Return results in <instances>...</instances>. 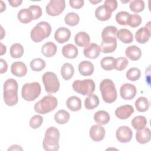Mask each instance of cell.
<instances>
[{"mask_svg":"<svg viewBox=\"0 0 151 151\" xmlns=\"http://www.w3.org/2000/svg\"><path fill=\"white\" fill-rule=\"evenodd\" d=\"M18 83L15 79L9 78L4 84V100L9 106H15L18 101Z\"/></svg>","mask_w":151,"mask_h":151,"instance_id":"6da1fadb","label":"cell"},{"mask_svg":"<svg viewBox=\"0 0 151 151\" xmlns=\"http://www.w3.org/2000/svg\"><path fill=\"white\" fill-rule=\"evenodd\" d=\"M60 132L54 127H50L45 131L42 146L47 151H57L59 149Z\"/></svg>","mask_w":151,"mask_h":151,"instance_id":"7a4b0ae2","label":"cell"},{"mask_svg":"<svg viewBox=\"0 0 151 151\" xmlns=\"http://www.w3.org/2000/svg\"><path fill=\"white\" fill-rule=\"evenodd\" d=\"M100 90L104 102L111 103L116 100L117 91L113 81L110 79L102 80L100 84Z\"/></svg>","mask_w":151,"mask_h":151,"instance_id":"3957f363","label":"cell"},{"mask_svg":"<svg viewBox=\"0 0 151 151\" xmlns=\"http://www.w3.org/2000/svg\"><path fill=\"white\" fill-rule=\"evenodd\" d=\"M58 104L57 98L52 95L44 96L34 105V110L39 114H45L54 110Z\"/></svg>","mask_w":151,"mask_h":151,"instance_id":"277c9868","label":"cell"},{"mask_svg":"<svg viewBox=\"0 0 151 151\" xmlns=\"http://www.w3.org/2000/svg\"><path fill=\"white\" fill-rule=\"evenodd\" d=\"M51 32L50 24L45 21L38 23L31 31L30 36L34 42H39L48 37Z\"/></svg>","mask_w":151,"mask_h":151,"instance_id":"5b68a950","label":"cell"},{"mask_svg":"<svg viewBox=\"0 0 151 151\" xmlns=\"http://www.w3.org/2000/svg\"><path fill=\"white\" fill-rule=\"evenodd\" d=\"M41 88L38 82L25 83L23 85L21 90L22 97L26 101H31L35 100L40 94Z\"/></svg>","mask_w":151,"mask_h":151,"instance_id":"8992f818","label":"cell"},{"mask_svg":"<svg viewBox=\"0 0 151 151\" xmlns=\"http://www.w3.org/2000/svg\"><path fill=\"white\" fill-rule=\"evenodd\" d=\"M73 90L83 96L92 94L95 90V83L91 79L77 80L72 84Z\"/></svg>","mask_w":151,"mask_h":151,"instance_id":"52a82bcc","label":"cell"},{"mask_svg":"<svg viewBox=\"0 0 151 151\" xmlns=\"http://www.w3.org/2000/svg\"><path fill=\"white\" fill-rule=\"evenodd\" d=\"M45 90L47 93H55L60 88V82L57 75L51 71L45 72L42 77Z\"/></svg>","mask_w":151,"mask_h":151,"instance_id":"ba28073f","label":"cell"},{"mask_svg":"<svg viewBox=\"0 0 151 151\" xmlns=\"http://www.w3.org/2000/svg\"><path fill=\"white\" fill-rule=\"evenodd\" d=\"M65 8L64 0H51L46 6V12L50 16H57L61 14Z\"/></svg>","mask_w":151,"mask_h":151,"instance_id":"9c48e42d","label":"cell"},{"mask_svg":"<svg viewBox=\"0 0 151 151\" xmlns=\"http://www.w3.org/2000/svg\"><path fill=\"white\" fill-rule=\"evenodd\" d=\"M150 22L146 25L145 27L139 28L135 33V38L137 42L140 44H145L147 42L151 35Z\"/></svg>","mask_w":151,"mask_h":151,"instance_id":"30bf717a","label":"cell"},{"mask_svg":"<svg viewBox=\"0 0 151 151\" xmlns=\"http://www.w3.org/2000/svg\"><path fill=\"white\" fill-rule=\"evenodd\" d=\"M137 90L134 85L130 83L123 84L120 88L121 97L126 100L133 99L136 95Z\"/></svg>","mask_w":151,"mask_h":151,"instance_id":"8fae6325","label":"cell"},{"mask_svg":"<svg viewBox=\"0 0 151 151\" xmlns=\"http://www.w3.org/2000/svg\"><path fill=\"white\" fill-rule=\"evenodd\" d=\"M133 133L130 127L126 126L119 127L116 132V136L119 142L126 143L130 142L132 138Z\"/></svg>","mask_w":151,"mask_h":151,"instance_id":"7c38bea8","label":"cell"},{"mask_svg":"<svg viewBox=\"0 0 151 151\" xmlns=\"http://www.w3.org/2000/svg\"><path fill=\"white\" fill-rule=\"evenodd\" d=\"M106 131L104 128L100 124H94L90 130V136L94 142L102 140L105 136Z\"/></svg>","mask_w":151,"mask_h":151,"instance_id":"4fadbf2b","label":"cell"},{"mask_svg":"<svg viewBox=\"0 0 151 151\" xmlns=\"http://www.w3.org/2000/svg\"><path fill=\"white\" fill-rule=\"evenodd\" d=\"M134 113V109L130 104H125L117 107L115 110L116 116L121 120L128 119Z\"/></svg>","mask_w":151,"mask_h":151,"instance_id":"5bb4252c","label":"cell"},{"mask_svg":"<svg viewBox=\"0 0 151 151\" xmlns=\"http://www.w3.org/2000/svg\"><path fill=\"white\" fill-rule=\"evenodd\" d=\"M101 51V48L96 43H91L83 50V54L87 58L90 59L97 58Z\"/></svg>","mask_w":151,"mask_h":151,"instance_id":"9a60e30c","label":"cell"},{"mask_svg":"<svg viewBox=\"0 0 151 151\" xmlns=\"http://www.w3.org/2000/svg\"><path fill=\"white\" fill-rule=\"evenodd\" d=\"M71 37L70 31L65 27L58 28L54 34V38L60 44H63L69 40Z\"/></svg>","mask_w":151,"mask_h":151,"instance_id":"2e32d148","label":"cell"},{"mask_svg":"<svg viewBox=\"0 0 151 151\" xmlns=\"http://www.w3.org/2000/svg\"><path fill=\"white\" fill-rule=\"evenodd\" d=\"M11 71L14 76L18 77H22L26 75L27 73V67L22 62H14L11 65Z\"/></svg>","mask_w":151,"mask_h":151,"instance_id":"e0dca14e","label":"cell"},{"mask_svg":"<svg viewBox=\"0 0 151 151\" xmlns=\"http://www.w3.org/2000/svg\"><path fill=\"white\" fill-rule=\"evenodd\" d=\"M151 138V132L147 127L138 130L136 133V139L140 144L148 143Z\"/></svg>","mask_w":151,"mask_h":151,"instance_id":"ac0fdd59","label":"cell"},{"mask_svg":"<svg viewBox=\"0 0 151 151\" xmlns=\"http://www.w3.org/2000/svg\"><path fill=\"white\" fill-rule=\"evenodd\" d=\"M125 54L130 60L132 61H137L141 57L142 51L139 47L133 45L129 46L126 49Z\"/></svg>","mask_w":151,"mask_h":151,"instance_id":"d6986e66","label":"cell"},{"mask_svg":"<svg viewBox=\"0 0 151 151\" xmlns=\"http://www.w3.org/2000/svg\"><path fill=\"white\" fill-rule=\"evenodd\" d=\"M117 47V40L107 39L102 40L101 43V50L103 53H110L113 52Z\"/></svg>","mask_w":151,"mask_h":151,"instance_id":"ffe728a7","label":"cell"},{"mask_svg":"<svg viewBox=\"0 0 151 151\" xmlns=\"http://www.w3.org/2000/svg\"><path fill=\"white\" fill-rule=\"evenodd\" d=\"M79 73L83 76H91L94 71V65L88 61H83L78 65Z\"/></svg>","mask_w":151,"mask_h":151,"instance_id":"44dd1931","label":"cell"},{"mask_svg":"<svg viewBox=\"0 0 151 151\" xmlns=\"http://www.w3.org/2000/svg\"><path fill=\"white\" fill-rule=\"evenodd\" d=\"M95 16L99 20L104 21L110 18L111 12L104 5H102L96 8L95 11Z\"/></svg>","mask_w":151,"mask_h":151,"instance_id":"7402d4cb","label":"cell"},{"mask_svg":"<svg viewBox=\"0 0 151 151\" xmlns=\"http://www.w3.org/2000/svg\"><path fill=\"white\" fill-rule=\"evenodd\" d=\"M78 49L73 44L65 45L62 48V54L64 57L69 59L75 58L78 55Z\"/></svg>","mask_w":151,"mask_h":151,"instance_id":"603a6c76","label":"cell"},{"mask_svg":"<svg viewBox=\"0 0 151 151\" xmlns=\"http://www.w3.org/2000/svg\"><path fill=\"white\" fill-rule=\"evenodd\" d=\"M116 36L124 44H129L133 41V34L127 29L123 28L117 31Z\"/></svg>","mask_w":151,"mask_h":151,"instance_id":"cb8c5ba5","label":"cell"},{"mask_svg":"<svg viewBox=\"0 0 151 151\" xmlns=\"http://www.w3.org/2000/svg\"><path fill=\"white\" fill-rule=\"evenodd\" d=\"M90 36L86 32H79L74 37V42L79 47H86L90 43Z\"/></svg>","mask_w":151,"mask_h":151,"instance_id":"d4e9b609","label":"cell"},{"mask_svg":"<svg viewBox=\"0 0 151 151\" xmlns=\"http://www.w3.org/2000/svg\"><path fill=\"white\" fill-rule=\"evenodd\" d=\"M57 51L56 45L51 41L45 43L41 48L42 54L46 57H51L54 56Z\"/></svg>","mask_w":151,"mask_h":151,"instance_id":"484cf974","label":"cell"},{"mask_svg":"<svg viewBox=\"0 0 151 151\" xmlns=\"http://www.w3.org/2000/svg\"><path fill=\"white\" fill-rule=\"evenodd\" d=\"M17 17L18 20L24 24L29 23L34 19L32 12L29 8L21 9L18 12Z\"/></svg>","mask_w":151,"mask_h":151,"instance_id":"4316f807","label":"cell"},{"mask_svg":"<svg viewBox=\"0 0 151 151\" xmlns=\"http://www.w3.org/2000/svg\"><path fill=\"white\" fill-rule=\"evenodd\" d=\"M110 119L109 114L104 110H99L95 113L94 120L99 124L104 125L109 123Z\"/></svg>","mask_w":151,"mask_h":151,"instance_id":"83f0119b","label":"cell"},{"mask_svg":"<svg viewBox=\"0 0 151 151\" xmlns=\"http://www.w3.org/2000/svg\"><path fill=\"white\" fill-rule=\"evenodd\" d=\"M67 107L73 111H77L81 109V100L76 96L70 97L67 100Z\"/></svg>","mask_w":151,"mask_h":151,"instance_id":"f1b7e54d","label":"cell"},{"mask_svg":"<svg viewBox=\"0 0 151 151\" xmlns=\"http://www.w3.org/2000/svg\"><path fill=\"white\" fill-rule=\"evenodd\" d=\"M100 65L101 68L106 71L115 69L116 66V59L110 56L103 57L100 61Z\"/></svg>","mask_w":151,"mask_h":151,"instance_id":"f546056e","label":"cell"},{"mask_svg":"<svg viewBox=\"0 0 151 151\" xmlns=\"http://www.w3.org/2000/svg\"><path fill=\"white\" fill-rule=\"evenodd\" d=\"M99 104V99L94 94H89L84 101V106L88 110H93L97 107Z\"/></svg>","mask_w":151,"mask_h":151,"instance_id":"4dcf8cb0","label":"cell"},{"mask_svg":"<svg viewBox=\"0 0 151 151\" xmlns=\"http://www.w3.org/2000/svg\"><path fill=\"white\" fill-rule=\"evenodd\" d=\"M117 29L114 26L110 25L106 27L102 31L101 38L102 40L107 39H115L116 38V33Z\"/></svg>","mask_w":151,"mask_h":151,"instance_id":"1f68e13d","label":"cell"},{"mask_svg":"<svg viewBox=\"0 0 151 151\" xmlns=\"http://www.w3.org/2000/svg\"><path fill=\"white\" fill-rule=\"evenodd\" d=\"M70 117V115L69 113L63 109L58 110L54 115L55 121L60 124H64L67 123L68 122Z\"/></svg>","mask_w":151,"mask_h":151,"instance_id":"d6a6232c","label":"cell"},{"mask_svg":"<svg viewBox=\"0 0 151 151\" xmlns=\"http://www.w3.org/2000/svg\"><path fill=\"white\" fill-rule=\"evenodd\" d=\"M74 73V69L73 66L68 63H64L61 68V76L65 80H70Z\"/></svg>","mask_w":151,"mask_h":151,"instance_id":"836d02e7","label":"cell"},{"mask_svg":"<svg viewBox=\"0 0 151 151\" xmlns=\"http://www.w3.org/2000/svg\"><path fill=\"white\" fill-rule=\"evenodd\" d=\"M131 124L134 129L137 130H140L146 126L147 120L146 117L143 116H137L133 119Z\"/></svg>","mask_w":151,"mask_h":151,"instance_id":"e575fe53","label":"cell"},{"mask_svg":"<svg viewBox=\"0 0 151 151\" xmlns=\"http://www.w3.org/2000/svg\"><path fill=\"white\" fill-rule=\"evenodd\" d=\"M134 105L138 111L145 112L148 110L149 103L147 98L145 97H140L136 100Z\"/></svg>","mask_w":151,"mask_h":151,"instance_id":"d590c367","label":"cell"},{"mask_svg":"<svg viewBox=\"0 0 151 151\" xmlns=\"http://www.w3.org/2000/svg\"><path fill=\"white\" fill-rule=\"evenodd\" d=\"M24 52L23 46L19 43H15L10 47V55L12 58H19L22 57Z\"/></svg>","mask_w":151,"mask_h":151,"instance_id":"8d00e7d4","label":"cell"},{"mask_svg":"<svg viewBox=\"0 0 151 151\" xmlns=\"http://www.w3.org/2000/svg\"><path fill=\"white\" fill-rule=\"evenodd\" d=\"M64 21L69 26H76L80 21L78 15L75 12H69L65 16Z\"/></svg>","mask_w":151,"mask_h":151,"instance_id":"74e56055","label":"cell"},{"mask_svg":"<svg viewBox=\"0 0 151 151\" xmlns=\"http://www.w3.org/2000/svg\"><path fill=\"white\" fill-rule=\"evenodd\" d=\"M31 70L34 71H40L45 67V62L44 60L40 58L33 59L29 64Z\"/></svg>","mask_w":151,"mask_h":151,"instance_id":"f35d334b","label":"cell"},{"mask_svg":"<svg viewBox=\"0 0 151 151\" xmlns=\"http://www.w3.org/2000/svg\"><path fill=\"white\" fill-rule=\"evenodd\" d=\"M130 10L134 12L139 13L143 11L145 8V3L142 0L132 1L129 5Z\"/></svg>","mask_w":151,"mask_h":151,"instance_id":"ab89813d","label":"cell"},{"mask_svg":"<svg viewBox=\"0 0 151 151\" xmlns=\"http://www.w3.org/2000/svg\"><path fill=\"white\" fill-rule=\"evenodd\" d=\"M140 70L136 68V67H133L130 68L127 72H126V77L127 78L132 81H135L137 80L140 77Z\"/></svg>","mask_w":151,"mask_h":151,"instance_id":"60d3db41","label":"cell"},{"mask_svg":"<svg viewBox=\"0 0 151 151\" xmlns=\"http://www.w3.org/2000/svg\"><path fill=\"white\" fill-rule=\"evenodd\" d=\"M142 21L141 17L138 14H134L129 15L127 21V24L132 28H135L139 26Z\"/></svg>","mask_w":151,"mask_h":151,"instance_id":"b9f144b4","label":"cell"},{"mask_svg":"<svg viewBox=\"0 0 151 151\" xmlns=\"http://www.w3.org/2000/svg\"><path fill=\"white\" fill-rule=\"evenodd\" d=\"M130 15V14L126 11H120L116 15V21L121 25H127V21Z\"/></svg>","mask_w":151,"mask_h":151,"instance_id":"7bdbcfd3","label":"cell"},{"mask_svg":"<svg viewBox=\"0 0 151 151\" xmlns=\"http://www.w3.org/2000/svg\"><path fill=\"white\" fill-rule=\"evenodd\" d=\"M43 122V117L40 115H34L29 120V126L34 129L39 128Z\"/></svg>","mask_w":151,"mask_h":151,"instance_id":"ee69618b","label":"cell"},{"mask_svg":"<svg viewBox=\"0 0 151 151\" xmlns=\"http://www.w3.org/2000/svg\"><path fill=\"white\" fill-rule=\"evenodd\" d=\"M129 61L124 57L116 58V66L115 69L117 71H122L124 70L128 65Z\"/></svg>","mask_w":151,"mask_h":151,"instance_id":"f6af8a7d","label":"cell"},{"mask_svg":"<svg viewBox=\"0 0 151 151\" xmlns=\"http://www.w3.org/2000/svg\"><path fill=\"white\" fill-rule=\"evenodd\" d=\"M29 9L31 11L34 19H37L42 15V9L39 5H33L29 7Z\"/></svg>","mask_w":151,"mask_h":151,"instance_id":"bcb514c9","label":"cell"},{"mask_svg":"<svg viewBox=\"0 0 151 151\" xmlns=\"http://www.w3.org/2000/svg\"><path fill=\"white\" fill-rule=\"evenodd\" d=\"M103 5L112 12L116 9L117 7V2L116 0H106Z\"/></svg>","mask_w":151,"mask_h":151,"instance_id":"7dc6e473","label":"cell"},{"mask_svg":"<svg viewBox=\"0 0 151 151\" xmlns=\"http://www.w3.org/2000/svg\"><path fill=\"white\" fill-rule=\"evenodd\" d=\"M69 4L70 6L74 9H80L84 5L83 0H70Z\"/></svg>","mask_w":151,"mask_h":151,"instance_id":"c3c4849f","label":"cell"},{"mask_svg":"<svg viewBox=\"0 0 151 151\" xmlns=\"http://www.w3.org/2000/svg\"><path fill=\"white\" fill-rule=\"evenodd\" d=\"M0 63H1V69H0V73L3 74L5 73L8 68V65L6 62V61L2 58L0 60Z\"/></svg>","mask_w":151,"mask_h":151,"instance_id":"681fc988","label":"cell"},{"mask_svg":"<svg viewBox=\"0 0 151 151\" xmlns=\"http://www.w3.org/2000/svg\"><path fill=\"white\" fill-rule=\"evenodd\" d=\"M9 4L11 5V6L13 7H17L19 6L22 2V0H8Z\"/></svg>","mask_w":151,"mask_h":151,"instance_id":"f907efd6","label":"cell"},{"mask_svg":"<svg viewBox=\"0 0 151 151\" xmlns=\"http://www.w3.org/2000/svg\"><path fill=\"white\" fill-rule=\"evenodd\" d=\"M8 150H22V148L18 145H13L8 149Z\"/></svg>","mask_w":151,"mask_h":151,"instance_id":"816d5d0a","label":"cell"},{"mask_svg":"<svg viewBox=\"0 0 151 151\" xmlns=\"http://www.w3.org/2000/svg\"><path fill=\"white\" fill-rule=\"evenodd\" d=\"M0 45H1V52H0V55H2L4 54H5V52H6V47L2 42H0Z\"/></svg>","mask_w":151,"mask_h":151,"instance_id":"f5cc1de1","label":"cell"},{"mask_svg":"<svg viewBox=\"0 0 151 151\" xmlns=\"http://www.w3.org/2000/svg\"><path fill=\"white\" fill-rule=\"evenodd\" d=\"M1 12H2L4 10H5L6 9V5L5 4H4V2L2 1H1Z\"/></svg>","mask_w":151,"mask_h":151,"instance_id":"db71d44e","label":"cell"},{"mask_svg":"<svg viewBox=\"0 0 151 151\" xmlns=\"http://www.w3.org/2000/svg\"><path fill=\"white\" fill-rule=\"evenodd\" d=\"M5 31H4V30L3 27H1V40H2V39L3 38V37H4V36L5 35Z\"/></svg>","mask_w":151,"mask_h":151,"instance_id":"11a10c76","label":"cell"},{"mask_svg":"<svg viewBox=\"0 0 151 151\" xmlns=\"http://www.w3.org/2000/svg\"><path fill=\"white\" fill-rule=\"evenodd\" d=\"M89 2L91 4H97V3H99V2H101V0H97V1H93V0H90Z\"/></svg>","mask_w":151,"mask_h":151,"instance_id":"9f6ffc18","label":"cell"}]
</instances>
